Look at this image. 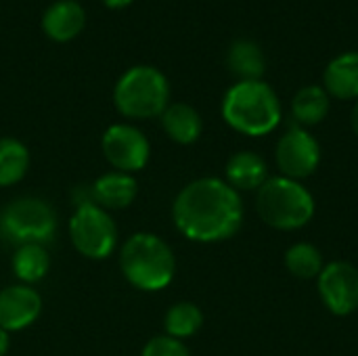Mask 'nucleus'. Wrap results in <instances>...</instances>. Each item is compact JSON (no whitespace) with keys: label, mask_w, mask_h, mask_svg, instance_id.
<instances>
[{"label":"nucleus","mask_w":358,"mask_h":356,"mask_svg":"<svg viewBox=\"0 0 358 356\" xmlns=\"http://www.w3.org/2000/svg\"><path fill=\"white\" fill-rule=\"evenodd\" d=\"M172 220L189 241L218 243L231 239L243 225L241 195L227 180L197 178L176 195Z\"/></svg>","instance_id":"obj_1"},{"label":"nucleus","mask_w":358,"mask_h":356,"mask_svg":"<svg viewBox=\"0 0 358 356\" xmlns=\"http://www.w3.org/2000/svg\"><path fill=\"white\" fill-rule=\"evenodd\" d=\"M224 122L248 136H264L281 122V101L264 80H239L222 99Z\"/></svg>","instance_id":"obj_2"},{"label":"nucleus","mask_w":358,"mask_h":356,"mask_svg":"<svg viewBox=\"0 0 358 356\" xmlns=\"http://www.w3.org/2000/svg\"><path fill=\"white\" fill-rule=\"evenodd\" d=\"M120 269L126 281L141 292H162L176 273L172 248L153 233H134L120 252Z\"/></svg>","instance_id":"obj_3"},{"label":"nucleus","mask_w":358,"mask_h":356,"mask_svg":"<svg viewBox=\"0 0 358 356\" xmlns=\"http://www.w3.org/2000/svg\"><path fill=\"white\" fill-rule=\"evenodd\" d=\"M256 210L260 218L279 231H298L315 216L313 193L294 178L275 176L258 189Z\"/></svg>","instance_id":"obj_4"},{"label":"nucleus","mask_w":358,"mask_h":356,"mask_svg":"<svg viewBox=\"0 0 358 356\" xmlns=\"http://www.w3.org/2000/svg\"><path fill=\"white\" fill-rule=\"evenodd\" d=\"M113 103L130 120L159 118L170 105V82L157 67L134 65L117 78Z\"/></svg>","instance_id":"obj_5"},{"label":"nucleus","mask_w":358,"mask_h":356,"mask_svg":"<svg viewBox=\"0 0 358 356\" xmlns=\"http://www.w3.org/2000/svg\"><path fill=\"white\" fill-rule=\"evenodd\" d=\"M57 214L40 197H19L0 212V237L13 245H46L55 239Z\"/></svg>","instance_id":"obj_6"},{"label":"nucleus","mask_w":358,"mask_h":356,"mask_svg":"<svg viewBox=\"0 0 358 356\" xmlns=\"http://www.w3.org/2000/svg\"><path fill=\"white\" fill-rule=\"evenodd\" d=\"M69 237L82 256L105 260L117 245V227L107 210L92 201H84L76 208L69 220Z\"/></svg>","instance_id":"obj_7"},{"label":"nucleus","mask_w":358,"mask_h":356,"mask_svg":"<svg viewBox=\"0 0 358 356\" xmlns=\"http://www.w3.org/2000/svg\"><path fill=\"white\" fill-rule=\"evenodd\" d=\"M101 149L105 159L126 174L143 170L151 155V145L147 136L132 124H113L105 130L101 138Z\"/></svg>","instance_id":"obj_8"},{"label":"nucleus","mask_w":358,"mask_h":356,"mask_svg":"<svg viewBox=\"0 0 358 356\" xmlns=\"http://www.w3.org/2000/svg\"><path fill=\"white\" fill-rule=\"evenodd\" d=\"M275 159L281 170V176L302 180L321 164V145L319 141L302 126H292L277 143Z\"/></svg>","instance_id":"obj_9"},{"label":"nucleus","mask_w":358,"mask_h":356,"mask_svg":"<svg viewBox=\"0 0 358 356\" xmlns=\"http://www.w3.org/2000/svg\"><path fill=\"white\" fill-rule=\"evenodd\" d=\"M319 296L325 308L338 317H348L358 308V269L350 262L336 260L323 266Z\"/></svg>","instance_id":"obj_10"},{"label":"nucleus","mask_w":358,"mask_h":356,"mask_svg":"<svg viewBox=\"0 0 358 356\" xmlns=\"http://www.w3.org/2000/svg\"><path fill=\"white\" fill-rule=\"evenodd\" d=\"M42 313L40 294L25 283L0 290V329L21 332L29 327Z\"/></svg>","instance_id":"obj_11"},{"label":"nucleus","mask_w":358,"mask_h":356,"mask_svg":"<svg viewBox=\"0 0 358 356\" xmlns=\"http://www.w3.org/2000/svg\"><path fill=\"white\" fill-rule=\"evenodd\" d=\"M86 10L78 0H57L42 15V31L52 42H69L82 34Z\"/></svg>","instance_id":"obj_12"},{"label":"nucleus","mask_w":358,"mask_h":356,"mask_svg":"<svg viewBox=\"0 0 358 356\" xmlns=\"http://www.w3.org/2000/svg\"><path fill=\"white\" fill-rule=\"evenodd\" d=\"M138 193L136 178L126 172H107L99 176L90 187V201L103 210H124Z\"/></svg>","instance_id":"obj_13"},{"label":"nucleus","mask_w":358,"mask_h":356,"mask_svg":"<svg viewBox=\"0 0 358 356\" xmlns=\"http://www.w3.org/2000/svg\"><path fill=\"white\" fill-rule=\"evenodd\" d=\"M323 88L340 101L358 99V50H348L329 61L323 71Z\"/></svg>","instance_id":"obj_14"},{"label":"nucleus","mask_w":358,"mask_h":356,"mask_svg":"<svg viewBox=\"0 0 358 356\" xmlns=\"http://www.w3.org/2000/svg\"><path fill=\"white\" fill-rule=\"evenodd\" d=\"M227 183L235 191H254L260 189L268 178L266 162L254 151H237L229 157L227 168Z\"/></svg>","instance_id":"obj_15"},{"label":"nucleus","mask_w":358,"mask_h":356,"mask_svg":"<svg viewBox=\"0 0 358 356\" xmlns=\"http://www.w3.org/2000/svg\"><path fill=\"white\" fill-rule=\"evenodd\" d=\"M164 132L178 145H191L201 136L203 120L199 111L187 103H172L159 115Z\"/></svg>","instance_id":"obj_16"},{"label":"nucleus","mask_w":358,"mask_h":356,"mask_svg":"<svg viewBox=\"0 0 358 356\" xmlns=\"http://www.w3.org/2000/svg\"><path fill=\"white\" fill-rule=\"evenodd\" d=\"M227 65L239 80H262L266 71V57L258 42L239 38L229 46Z\"/></svg>","instance_id":"obj_17"},{"label":"nucleus","mask_w":358,"mask_h":356,"mask_svg":"<svg viewBox=\"0 0 358 356\" xmlns=\"http://www.w3.org/2000/svg\"><path fill=\"white\" fill-rule=\"evenodd\" d=\"M329 107H331L329 94L319 84H310V86L300 88L292 101V113H294L298 126H302V128L321 124L327 118Z\"/></svg>","instance_id":"obj_18"},{"label":"nucleus","mask_w":358,"mask_h":356,"mask_svg":"<svg viewBox=\"0 0 358 356\" xmlns=\"http://www.w3.org/2000/svg\"><path fill=\"white\" fill-rule=\"evenodd\" d=\"M50 271V256L46 245H19L13 254V273L15 277L25 283H38Z\"/></svg>","instance_id":"obj_19"},{"label":"nucleus","mask_w":358,"mask_h":356,"mask_svg":"<svg viewBox=\"0 0 358 356\" xmlns=\"http://www.w3.org/2000/svg\"><path fill=\"white\" fill-rule=\"evenodd\" d=\"M29 168V151L27 147L13 138L2 136L0 138V187L17 185Z\"/></svg>","instance_id":"obj_20"},{"label":"nucleus","mask_w":358,"mask_h":356,"mask_svg":"<svg viewBox=\"0 0 358 356\" xmlns=\"http://www.w3.org/2000/svg\"><path fill=\"white\" fill-rule=\"evenodd\" d=\"M203 325V313L197 304L193 302H178L174 304L164 319V327H166V336L176 338V340H185L195 336Z\"/></svg>","instance_id":"obj_21"},{"label":"nucleus","mask_w":358,"mask_h":356,"mask_svg":"<svg viewBox=\"0 0 358 356\" xmlns=\"http://www.w3.org/2000/svg\"><path fill=\"white\" fill-rule=\"evenodd\" d=\"M285 266L298 279H315L321 275L325 262L317 245L300 241L285 252Z\"/></svg>","instance_id":"obj_22"},{"label":"nucleus","mask_w":358,"mask_h":356,"mask_svg":"<svg viewBox=\"0 0 358 356\" xmlns=\"http://www.w3.org/2000/svg\"><path fill=\"white\" fill-rule=\"evenodd\" d=\"M141 356H191L189 348L185 346L182 340L170 338V336H155L151 338Z\"/></svg>","instance_id":"obj_23"},{"label":"nucleus","mask_w":358,"mask_h":356,"mask_svg":"<svg viewBox=\"0 0 358 356\" xmlns=\"http://www.w3.org/2000/svg\"><path fill=\"white\" fill-rule=\"evenodd\" d=\"M10 348V338H8V332L0 329V356H6Z\"/></svg>","instance_id":"obj_24"},{"label":"nucleus","mask_w":358,"mask_h":356,"mask_svg":"<svg viewBox=\"0 0 358 356\" xmlns=\"http://www.w3.org/2000/svg\"><path fill=\"white\" fill-rule=\"evenodd\" d=\"M107 8H126V6H130L134 0H101Z\"/></svg>","instance_id":"obj_25"},{"label":"nucleus","mask_w":358,"mask_h":356,"mask_svg":"<svg viewBox=\"0 0 358 356\" xmlns=\"http://www.w3.org/2000/svg\"><path fill=\"white\" fill-rule=\"evenodd\" d=\"M350 124H352V130H355V134H357V136H358V99H357V103H355V107H352Z\"/></svg>","instance_id":"obj_26"}]
</instances>
